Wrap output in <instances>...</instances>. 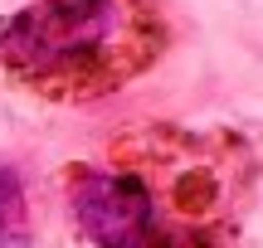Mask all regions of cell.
<instances>
[{
    "mask_svg": "<svg viewBox=\"0 0 263 248\" xmlns=\"http://www.w3.org/2000/svg\"><path fill=\"white\" fill-rule=\"evenodd\" d=\"M59 190L78 248H244L254 151L234 132L132 127Z\"/></svg>",
    "mask_w": 263,
    "mask_h": 248,
    "instance_id": "1",
    "label": "cell"
},
{
    "mask_svg": "<svg viewBox=\"0 0 263 248\" xmlns=\"http://www.w3.org/2000/svg\"><path fill=\"white\" fill-rule=\"evenodd\" d=\"M156 0H29L0 25V68L44 102H98L166 54Z\"/></svg>",
    "mask_w": 263,
    "mask_h": 248,
    "instance_id": "2",
    "label": "cell"
},
{
    "mask_svg": "<svg viewBox=\"0 0 263 248\" xmlns=\"http://www.w3.org/2000/svg\"><path fill=\"white\" fill-rule=\"evenodd\" d=\"M0 248H34V224H29V195L15 166L0 161Z\"/></svg>",
    "mask_w": 263,
    "mask_h": 248,
    "instance_id": "3",
    "label": "cell"
}]
</instances>
